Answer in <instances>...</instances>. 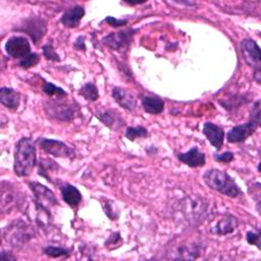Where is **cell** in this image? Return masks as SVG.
I'll return each instance as SVG.
<instances>
[{
  "label": "cell",
  "mask_w": 261,
  "mask_h": 261,
  "mask_svg": "<svg viewBox=\"0 0 261 261\" xmlns=\"http://www.w3.org/2000/svg\"><path fill=\"white\" fill-rule=\"evenodd\" d=\"M39 147L49 155H53L55 157L61 158H73L74 151L67 146L65 143L54 140V139H47V138H40L38 140Z\"/></svg>",
  "instance_id": "6"
},
{
  "label": "cell",
  "mask_w": 261,
  "mask_h": 261,
  "mask_svg": "<svg viewBox=\"0 0 261 261\" xmlns=\"http://www.w3.org/2000/svg\"><path fill=\"white\" fill-rule=\"evenodd\" d=\"M0 101L3 106L10 110L18 108L20 103V95L18 92L11 88L2 87L0 90Z\"/></svg>",
  "instance_id": "17"
},
{
  "label": "cell",
  "mask_w": 261,
  "mask_h": 261,
  "mask_svg": "<svg viewBox=\"0 0 261 261\" xmlns=\"http://www.w3.org/2000/svg\"><path fill=\"white\" fill-rule=\"evenodd\" d=\"M29 186L32 192L34 193L37 210H44L49 212L51 207L58 204L57 199L53 194V192L48 188H46L45 186L36 181L29 182Z\"/></svg>",
  "instance_id": "4"
},
{
  "label": "cell",
  "mask_w": 261,
  "mask_h": 261,
  "mask_svg": "<svg viewBox=\"0 0 261 261\" xmlns=\"http://www.w3.org/2000/svg\"><path fill=\"white\" fill-rule=\"evenodd\" d=\"M5 51L10 57L21 60L31 53V45L24 37L13 36L7 40Z\"/></svg>",
  "instance_id": "9"
},
{
  "label": "cell",
  "mask_w": 261,
  "mask_h": 261,
  "mask_svg": "<svg viewBox=\"0 0 261 261\" xmlns=\"http://www.w3.org/2000/svg\"><path fill=\"white\" fill-rule=\"evenodd\" d=\"M43 92L48 96H56L58 99L67 96V93L64 90H62L60 87H57L54 84L49 82L44 83Z\"/></svg>",
  "instance_id": "23"
},
{
  "label": "cell",
  "mask_w": 261,
  "mask_h": 261,
  "mask_svg": "<svg viewBox=\"0 0 261 261\" xmlns=\"http://www.w3.org/2000/svg\"><path fill=\"white\" fill-rule=\"evenodd\" d=\"M214 158L216 161L223 162V163H229L233 160V154L231 152H224L222 154H215Z\"/></svg>",
  "instance_id": "29"
},
{
  "label": "cell",
  "mask_w": 261,
  "mask_h": 261,
  "mask_svg": "<svg viewBox=\"0 0 261 261\" xmlns=\"http://www.w3.org/2000/svg\"><path fill=\"white\" fill-rule=\"evenodd\" d=\"M23 30L29 34L34 42L39 41L46 32V22L40 17H31L24 21Z\"/></svg>",
  "instance_id": "15"
},
{
  "label": "cell",
  "mask_w": 261,
  "mask_h": 261,
  "mask_svg": "<svg viewBox=\"0 0 261 261\" xmlns=\"http://www.w3.org/2000/svg\"><path fill=\"white\" fill-rule=\"evenodd\" d=\"M136 30H124L115 33H111L102 39V43L111 50L120 51L128 48Z\"/></svg>",
  "instance_id": "7"
},
{
  "label": "cell",
  "mask_w": 261,
  "mask_h": 261,
  "mask_svg": "<svg viewBox=\"0 0 261 261\" xmlns=\"http://www.w3.org/2000/svg\"><path fill=\"white\" fill-rule=\"evenodd\" d=\"M237 226H238L237 218L230 214H225L215 223L211 231H213L214 233L223 236V234L232 232Z\"/></svg>",
  "instance_id": "18"
},
{
  "label": "cell",
  "mask_w": 261,
  "mask_h": 261,
  "mask_svg": "<svg viewBox=\"0 0 261 261\" xmlns=\"http://www.w3.org/2000/svg\"><path fill=\"white\" fill-rule=\"evenodd\" d=\"M44 253L52 258L56 257H62V256H68V251L64 248L60 247H54V246H48L44 249Z\"/></svg>",
  "instance_id": "26"
},
{
  "label": "cell",
  "mask_w": 261,
  "mask_h": 261,
  "mask_svg": "<svg viewBox=\"0 0 261 261\" xmlns=\"http://www.w3.org/2000/svg\"><path fill=\"white\" fill-rule=\"evenodd\" d=\"M80 95H82L86 100L91 102L96 101L99 98L98 89L93 83L85 84L80 90Z\"/></svg>",
  "instance_id": "22"
},
{
  "label": "cell",
  "mask_w": 261,
  "mask_h": 261,
  "mask_svg": "<svg viewBox=\"0 0 261 261\" xmlns=\"http://www.w3.org/2000/svg\"><path fill=\"white\" fill-rule=\"evenodd\" d=\"M141 102L144 110L150 114H159L164 109V102L158 97L144 96Z\"/></svg>",
  "instance_id": "20"
},
{
  "label": "cell",
  "mask_w": 261,
  "mask_h": 261,
  "mask_svg": "<svg viewBox=\"0 0 261 261\" xmlns=\"http://www.w3.org/2000/svg\"><path fill=\"white\" fill-rule=\"evenodd\" d=\"M241 52L248 65L253 67L255 71V79L259 83L260 79V48L258 44L252 39H243L241 41Z\"/></svg>",
  "instance_id": "5"
},
{
  "label": "cell",
  "mask_w": 261,
  "mask_h": 261,
  "mask_svg": "<svg viewBox=\"0 0 261 261\" xmlns=\"http://www.w3.org/2000/svg\"><path fill=\"white\" fill-rule=\"evenodd\" d=\"M37 164L35 143L30 138H21L14 148L13 170L19 177L29 176Z\"/></svg>",
  "instance_id": "1"
},
{
  "label": "cell",
  "mask_w": 261,
  "mask_h": 261,
  "mask_svg": "<svg viewBox=\"0 0 261 261\" xmlns=\"http://www.w3.org/2000/svg\"><path fill=\"white\" fill-rule=\"evenodd\" d=\"M104 21L108 22V24H110L111 27H114V28H117V27H121V25H124L126 24L127 20L126 19H116L112 16H108L104 19Z\"/></svg>",
  "instance_id": "30"
},
{
  "label": "cell",
  "mask_w": 261,
  "mask_h": 261,
  "mask_svg": "<svg viewBox=\"0 0 261 261\" xmlns=\"http://www.w3.org/2000/svg\"><path fill=\"white\" fill-rule=\"evenodd\" d=\"M39 61H40V57L37 53H30L28 56H25L24 58L19 60L18 65L22 68H30V67L37 65L39 63Z\"/></svg>",
  "instance_id": "25"
},
{
  "label": "cell",
  "mask_w": 261,
  "mask_h": 261,
  "mask_svg": "<svg viewBox=\"0 0 261 261\" xmlns=\"http://www.w3.org/2000/svg\"><path fill=\"white\" fill-rule=\"evenodd\" d=\"M203 134L205 135L209 143L217 150L222 147L224 139V132L222 127L212 122H205L203 125Z\"/></svg>",
  "instance_id": "12"
},
{
  "label": "cell",
  "mask_w": 261,
  "mask_h": 261,
  "mask_svg": "<svg viewBox=\"0 0 261 261\" xmlns=\"http://www.w3.org/2000/svg\"><path fill=\"white\" fill-rule=\"evenodd\" d=\"M96 116L103 124L112 130H117L124 125V120L121 115L113 109H108L102 113H97Z\"/></svg>",
  "instance_id": "16"
},
{
  "label": "cell",
  "mask_w": 261,
  "mask_h": 261,
  "mask_svg": "<svg viewBox=\"0 0 261 261\" xmlns=\"http://www.w3.org/2000/svg\"><path fill=\"white\" fill-rule=\"evenodd\" d=\"M74 48H75L76 50H85L86 46H85V38H84V37L80 36V37L76 39V41H75V43H74Z\"/></svg>",
  "instance_id": "31"
},
{
  "label": "cell",
  "mask_w": 261,
  "mask_h": 261,
  "mask_svg": "<svg viewBox=\"0 0 261 261\" xmlns=\"http://www.w3.org/2000/svg\"><path fill=\"white\" fill-rule=\"evenodd\" d=\"M247 242L250 245H255L258 249H260V234L253 232V231H248L247 232Z\"/></svg>",
  "instance_id": "28"
},
{
  "label": "cell",
  "mask_w": 261,
  "mask_h": 261,
  "mask_svg": "<svg viewBox=\"0 0 261 261\" xmlns=\"http://www.w3.org/2000/svg\"><path fill=\"white\" fill-rule=\"evenodd\" d=\"M43 49V55L49 59V60H52V61H60V58H59V55L55 52L53 46L51 44H46L42 47Z\"/></svg>",
  "instance_id": "27"
},
{
  "label": "cell",
  "mask_w": 261,
  "mask_h": 261,
  "mask_svg": "<svg viewBox=\"0 0 261 261\" xmlns=\"http://www.w3.org/2000/svg\"><path fill=\"white\" fill-rule=\"evenodd\" d=\"M148 136V130L144 126H132L127 127L125 132V137L129 141H135L138 138H145Z\"/></svg>",
  "instance_id": "24"
},
{
  "label": "cell",
  "mask_w": 261,
  "mask_h": 261,
  "mask_svg": "<svg viewBox=\"0 0 261 261\" xmlns=\"http://www.w3.org/2000/svg\"><path fill=\"white\" fill-rule=\"evenodd\" d=\"M177 158L179 161L185 163L186 165L190 167H200L203 166L206 162L205 154L202 153L198 147H192L188 152L186 153H179L177 154Z\"/></svg>",
  "instance_id": "13"
},
{
  "label": "cell",
  "mask_w": 261,
  "mask_h": 261,
  "mask_svg": "<svg viewBox=\"0 0 261 261\" xmlns=\"http://www.w3.org/2000/svg\"><path fill=\"white\" fill-rule=\"evenodd\" d=\"M44 108H45L46 113L49 116H51L57 120H62V121L72 119L75 114V110L71 105L54 102V101L47 102L45 104Z\"/></svg>",
  "instance_id": "10"
},
{
  "label": "cell",
  "mask_w": 261,
  "mask_h": 261,
  "mask_svg": "<svg viewBox=\"0 0 261 261\" xmlns=\"http://www.w3.org/2000/svg\"><path fill=\"white\" fill-rule=\"evenodd\" d=\"M15 191L11 189V187L7 184V187H4V184L2 182V191H1V209L3 212L9 211L11 207L14 205L13 202L15 200Z\"/></svg>",
  "instance_id": "21"
},
{
  "label": "cell",
  "mask_w": 261,
  "mask_h": 261,
  "mask_svg": "<svg viewBox=\"0 0 261 261\" xmlns=\"http://www.w3.org/2000/svg\"><path fill=\"white\" fill-rule=\"evenodd\" d=\"M84 15H85V8L81 5H75L73 7L66 9L63 12L60 18V21L64 27L73 29L80 24V21L82 20Z\"/></svg>",
  "instance_id": "14"
},
{
  "label": "cell",
  "mask_w": 261,
  "mask_h": 261,
  "mask_svg": "<svg viewBox=\"0 0 261 261\" xmlns=\"http://www.w3.org/2000/svg\"><path fill=\"white\" fill-rule=\"evenodd\" d=\"M112 97L115 102L127 111H134L137 105L135 95L127 89L115 87L112 89Z\"/></svg>",
  "instance_id": "11"
},
{
  "label": "cell",
  "mask_w": 261,
  "mask_h": 261,
  "mask_svg": "<svg viewBox=\"0 0 261 261\" xmlns=\"http://www.w3.org/2000/svg\"><path fill=\"white\" fill-rule=\"evenodd\" d=\"M260 101H256L253 106L252 118L250 121L233 126L227 134V141L229 143H240L247 140L259 126L260 123Z\"/></svg>",
  "instance_id": "3"
},
{
  "label": "cell",
  "mask_w": 261,
  "mask_h": 261,
  "mask_svg": "<svg viewBox=\"0 0 261 261\" xmlns=\"http://www.w3.org/2000/svg\"><path fill=\"white\" fill-rule=\"evenodd\" d=\"M5 231L6 232H4V239L11 243L14 247L27 243L32 238V233L30 232L29 227L21 221L13 222L9 227L6 228Z\"/></svg>",
  "instance_id": "8"
},
{
  "label": "cell",
  "mask_w": 261,
  "mask_h": 261,
  "mask_svg": "<svg viewBox=\"0 0 261 261\" xmlns=\"http://www.w3.org/2000/svg\"><path fill=\"white\" fill-rule=\"evenodd\" d=\"M203 179L210 189L224 196L236 198L241 194L240 187L232 177L223 170L217 168L208 169L203 174Z\"/></svg>",
  "instance_id": "2"
},
{
  "label": "cell",
  "mask_w": 261,
  "mask_h": 261,
  "mask_svg": "<svg viewBox=\"0 0 261 261\" xmlns=\"http://www.w3.org/2000/svg\"><path fill=\"white\" fill-rule=\"evenodd\" d=\"M60 191L63 201L70 207H75L81 203L82 194L74 186L70 184H64L60 187Z\"/></svg>",
  "instance_id": "19"
}]
</instances>
